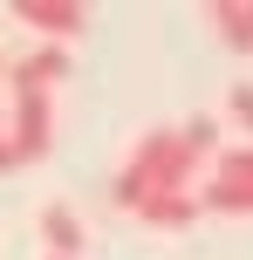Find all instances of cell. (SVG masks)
Here are the masks:
<instances>
[{"mask_svg": "<svg viewBox=\"0 0 253 260\" xmlns=\"http://www.w3.org/2000/svg\"><path fill=\"white\" fill-rule=\"evenodd\" d=\"M0 171H14V144L7 137H0Z\"/></svg>", "mask_w": 253, "mask_h": 260, "instance_id": "obj_9", "label": "cell"}, {"mask_svg": "<svg viewBox=\"0 0 253 260\" xmlns=\"http://www.w3.org/2000/svg\"><path fill=\"white\" fill-rule=\"evenodd\" d=\"M0 76H7V55H0Z\"/></svg>", "mask_w": 253, "mask_h": 260, "instance_id": "obj_10", "label": "cell"}, {"mask_svg": "<svg viewBox=\"0 0 253 260\" xmlns=\"http://www.w3.org/2000/svg\"><path fill=\"white\" fill-rule=\"evenodd\" d=\"M205 21L219 27V41H226V48L253 55V0H212V7H205Z\"/></svg>", "mask_w": 253, "mask_h": 260, "instance_id": "obj_7", "label": "cell"}, {"mask_svg": "<svg viewBox=\"0 0 253 260\" xmlns=\"http://www.w3.org/2000/svg\"><path fill=\"white\" fill-rule=\"evenodd\" d=\"M41 240H48V260H76L89 240H82V219L68 206H41Z\"/></svg>", "mask_w": 253, "mask_h": 260, "instance_id": "obj_6", "label": "cell"}, {"mask_svg": "<svg viewBox=\"0 0 253 260\" xmlns=\"http://www.w3.org/2000/svg\"><path fill=\"white\" fill-rule=\"evenodd\" d=\"M212 151H219V117H185L178 130H144V137L130 144V157L117 165L110 199H117L123 212H144V206H158V199H192Z\"/></svg>", "mask_w": 253, "mask_h": 260, "instance_id": "obj_1", "label": "cell"}, {"mask_svg": "<svg viewBox=\"0 0 253 260\" xmlns=\"http://www.w3.org/2000/svg\"><path fill=\"white\" fill-rule=\"evenodd\" d=\"M226 110H233V123L253 137V82H233V89H226Z\"/></svg>", "mask_w": 253, "mask_h": 260, "instance_id": "obj_8", "label": "cell"}, {"mask_svg": "<svg viewBox=\"0 0 253 260\" xmlns=\"http://www.w3.org/2000/svg\"><path fill=\"white\" fill-rule=\"evenodd\" d=\"M14 21L34 27L41 41H55V48H62V41H76L82 27H89V7H82V0H21V7H14Z\"/></svg>", "mask_w": 253, "mask_h": 260, "instance_id": "obj_4", "label": "cell"}, {"mask_svg": "<svg viewBox=\"0 0 253 260\" xmlns=\"http://www.w3.org/2000/svg\"><path fill=\"white\" fill-rule=\"evenodd\" d=\"M62 76H68V48H55V41H34L21 62H7V82H14V89H55Z\"/></svg>", "mask_w": 253, "mask_h": 260, "instance_id": "obj_5", "label": "cell"}, {"mask_svg": "<svg viewBox=\"0 0 253 260\" xmlns=\"http://www.w3.org/2000/svg\"><path fill=\"white\" fill-rule=\"evenodd\" d=\"M199 212H226V219H246L253 212V144L212 157V178L199 192Z\"/></svg>", "mask_w": 253, "mask_h": 260, "instance_id": "obj_2", "label": "cell"}, {"mask_svg": "<svg viewBox=\"0 0 253 260\" xmlns=\"http://www.w3.org/2000/svg\"><path fill=\"white\" fill-rule=\"evenodd\" d=\"M0 137H7V117H0Z\"/></svg>", "mask_w": 253, "mask_h": 260, "instance_id": "obj_11", "label": "cell"}, {"mask_svg": "<svg viewBox=\"0 0 253 260\" xmlns=\"http://www.w3.org/2000/svg\"><path fill=\"white\" fill-rule=\"evenodd\" d=\"M7 144H14V165H34V157H48V144H55V103H48V89H14Z\"/></svg>", "mask_w": 253, "mask_h": 260, "instance_id": "obj_3", "label": "cell"}]
</instances>
